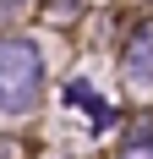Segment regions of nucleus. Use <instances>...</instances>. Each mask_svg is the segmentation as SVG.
<instances>
[{
	"instance_id": "obj_3",
	"label": "nucleus",
	"mask_w": 153,
	"mask_h": 159,
	"mask_svg": "<svg viewBox=\"0 0 153 159\" xmlns=\"http://www.w3.org/2000/svg\"><path fill=\"white\" fill-rule=\"evenodd\" d=\"M120 159H153V143L148 137H131V143L120 148Z\"/></svg>"
},
{
	"instance_id": "obj_2",
	"label": "nucleus",
	"mask_w": 153,
	"mask_h": 159,
	"mask_svg": "<svg viewBox=\"0 0 153 159\" xmlns=\"http://www.w3.org/2000/svg\"><path fill=\"white\" fill-rule=\"evenodd\" d=\"M126 77L137 82V88L153 82V28H142L137 39H131V49H126Z\"/></svg>"
},
{
	"instance_id": "obj_4",
	"label": "nucleus",
	"mask_w": 153,
	"mask_h": 159,
	"mask_svg": "<svg viewBox=\"0 0 153 159\" xmlns=\"http://www.w3.org/2000/svg\"><path fill=\"white\" fill-rule=\"evenodd\" d=\"M0 159H16V148H11V143H0Z\"/></svg>"
},
{
	"instance_id": "obj_1",
	"label": "nucleus",
	"mask_w": 153,
	"mask_h": 159,
	"mask_svg": "<svg viewBox=\"0 0 153 159\" xmlns=\"http://www.w3.org/2000/svg\"><path fill=\"white\" fill-rule=\"evenodd\" d=\"M44 88V61L28 39H0V110L28 115Z\"/></svg>"
}]
</instances>
